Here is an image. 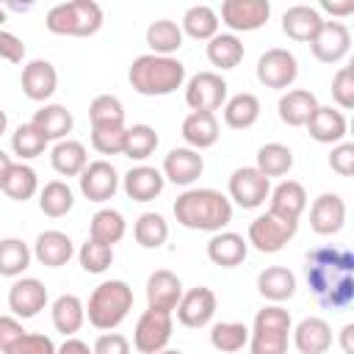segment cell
I'll use <instances>...</instances> for the list:
<instances>
[{
  "label": "cell",
  "mask_w": 354,
  "mask_h": 354,
  "mask_svg": "<svg viewBox=\"0 0 354 354\" xmlns=\"http://www.w3.org/2000/svg\"><path fill=\"white\" fill-rule=\"evenodd\" d=\"M310 293L324 310H346L354 301V254L340 246H315L304 254Z\"/></svg>",
  "instance_id": "cell-1"
},
{
  "label": "cell",
  "mask_w": 354,
  "mask_h": 354,
  "mask_svg": "<svg viewBox=\"0 0 354 354\" xmlns=\"http://www.w3.org/2000/svg\"><path fill=\"white\" fill-rule=\"evenodd\" d=\"M174 218L185 230L221 232L232 221V202L216 188H188L174 199Z\"/></svg>",
  "instance_id": "cell-2"
},
{
  "label": "cell",
  "mask_w": 354,
  "mask_h": 354,
  "mask_svg": "<svg viewBox=\"0 0 354 354\" xmlns=\"http://www.w3.org/2000/svg\"><path fill=\"white\" fill-rule=\"evenodd\" d=\"M127 80L144 97H166L185 83V64L171 55H138L130 64Z\"/></svg>",
  "instance_id": "cell-3"
},
{
  "label": "cell",
  "mask_w": 354,
  "mask_h": 354,
  "mask_svg": "<svg viewBox=\"0 0 354 354\" xmlns=\"http://www.w3.org/2000/svg\"><path fill=\"white\" fill-rule=\"evenodd\" d=\"M133 310V288L124 279L100 282L86 304V318L100 332H113Z\"/></svg>",
  "instance_id": "cell-4"
},
{
  "label": "cell",
  "mask_w": 354,
  "mask_h": 354,
  "mask_svg": "<svg viewBox=\"0 0 354 354\" xmlns=\"http://www.w3.org/2000/svg\"><path fill=\"white\" fill-rule=\"evenodd\" d=\"M290 329H293L290 313L279 304H266L263 310H257L254 324L249 329V351L252 354H288Z\"/></svg>",
  "instance_id": "cell-5"
},
{
  "label": "cell",
  "mask_w": 354,
  "mask_h": 354,
  "mask_svg": "<svg viewBox=\"0 0 354 354\" xmlns=\"http://www.w3.org/2000/svg\"><path fill=\"white\" fill-rule=\"evenodd\" d=\"M44 25L55 36H77V39L94 36L102 28V8L94 0L58 3L47 11Z\"/></svg>",
  "instance_id": "cell-6"
},
{
  "label": "cell",
  "mask_w": 354,
  "mask_h": 354,
  "mask_svg": "<svg viewBox=\"0 0 354 354\" xmlns=\"http://www.w3.org/2000/svg\"><path fill=\"white\" fill-rule=\"evenodd\" d=\"M296 230H299V221H285V218H279V216L266 210L263 216H257L249 224L246 243H252L263 254H274V252L285 249V243L296 235Z\"/></svg>",
  "instance_id": "cell-7"
},
{
  "label": "cell",
  "mask_w": 354,
  "mask_h": 354,
  "mask_svg": "<svg viewBox=\"0 0 354 354\" xmlns=\"http://www.w3.org/2000/svg\"><path fill=\"white\" fill-rule=\"evenodd\" d=\"M171 313H163V310H152L147 307L141 313V318L136 321V329H133V346L136 351L141 354H158L169 346L171 340Z\"/></svg>",
  "instance_id": "cell-8"
},
{
  "label": "cell",
  "mask_w": 354,
  "mask_h": 354,
  "mask_svg": "<svg viewBox=\"0 0 354 354\" xmlns=\"http://www.w3.org/2000/svg\"><path fill=\"white\" fill-rule=\"evenodd\" d=\"M227 188H230V196H227L230 202H235L243 210H254L268 199L271 180L263 177L254 166H241V169H235L230 174V185Z\"/></svg>",
  "instance_id": "cell-9"
},
{
  "label": "cell",
  "mask_w": 354,
  "mask_h": 354,
  "mask_svg": "<svg viewBox=\"0 0 354 354\" xmlns=\"http://www.w3.org/2000/svg\"><path fill=\"white\" fill-rule=\"evenodd\" d=\"M254 72L266 88H290L296 75H299V64H296V55L290 50L271 47L257 58Z\"/></svg>",
  "instance_id": "cell-10"
},
{
  "label": "cell",
  "mask_w": 354,
  "mask_h": 354,
  "mask_svg": "<svg viewBox=\"0 0 354 354\" xmlns=\"http://www.w3.org/2000/svg\"><path fill=\"white\" fill-rule=\"evenodd\" d=\"M271 17L268 0H224L221 3V22L232 33L260 30Z\"/></svg>",
  "instance_id": "cell-11"
},
{
  "label": "cell",
  "mask_w": 354,
  "mask_h": 354,
  "mask_svg": "<svg viewBox=\"0 0 354 354\" xmlns=\"http://www.w3.org/2000/svg\"><path fill=\"white\" fill-rule=\"evenodd\" d=\"M227 80L218 72H196L185 86V102L191 111L213 113L227 102Z\"/></svg>",
  "instance_id": "cell-12"
},
{
  "label": "cell",
  "mask_w": 354,
  "mask_h": 354,
  "mask_svg": "<svg viewBox=\"0 0 354 354\" xmlns=\"http://www.w3.org/2000/svg\"><path fill=\"white\" fill-rule=\"evenodd\" d=\"M174 310H177V321L183 326L202 329L216 315V293L210 288H205V285H196V288L183 293V299H180V304Z\"/></svg>",
  "instance_id": "cell-13"
},
{
  "label": "cell",
  "mask_w": 354,
  "mask_h": 354,
  "mask_svg": "<svg viewBox=\"0 0 354 354\" xmlns=\"http://www.w3.org/2000/svg\"><path fill=\"white\" fill-rule=\"evenodd\" d=\"M348 47H351V30L343 22H335V19H324L321 30L310 41V50H313V55L321 64H337V61H343L346 53H348Z\"/></svg>",
  "instance_id": "cell-14"
},
{
  "label": "cell",
  "mask_w": 354,
  "mask_h": 354,
  "mask_svg": "<svg viewBox=\"0 0 354 354\" xmlns=\"http://www.w3.org/2000/svg\"><path fill=\"white\" fill-rule=\"evenodd\" d=\"M77 180H80V194L88 202H108L119 191V174L108 160H91Z\"/></svg>",
  "instance_id": "cell-15"
},
{
  "label": "cell",
  "mask_w": 354,
  "mask_h": 354,
  "mask_svg": "<svg viewBox=\"0 0 354 354\" xmlns=\"http://www.w3.org/2000/svg\"><path fill=\"white\" fill-rule=\"evenodd\" d=\"M47 304V288L36 277H22L8 288V307L14 318H33Z\"/></svg>",
  "instance_id": "cell-16"
},
{
  "label": "cell",
  "mask_w": 354,
  "mask_h": 354,
  "mask_svg": "<svg viewBox=\"0 0 354 354\" xmlns=\"http://www.w3.org/2000/svg\"><path fill=\"white\" fill-rule=\"evenodd\" d=\"M205 171V160L196 149L191 147H174L166 158H163V180H171L174 185H191L202 177Z\"/></svg>",
  "instance_id": "cell-17"
},
{
  "label": "cell",
  "mask_w": 354,
  "mask_h": 354,
  "mask_svg": "<svg viewBox=\"0 0 354 354\" xmlns=\"http://www.w3.org/2000/svg\"><path fill=\"white\" fill-rule=\"evenodd\" d=\"M183 299V282L174 271L169 268H158L149 274L147 279V304L152 310H163V313H171Z\"/></svg>",
  "instance_id": "cell-18"
},
{
  "label": "cell",
  "mask_w": 354,
  "mask_h": 354,
  "mask_svg": "<svg viewBox=\"0 0 354 354\" xmlns=\"http://www.w3.org/2000/svg\"><path fill=\"white\" fill-rule=\"evenodd\" d=\"M55 88H58V72L50 61L36 58V61L22 66V91L28 100L44 102L55 94Z\"/></svg>",
  "instance_id": "cell-19"
},
{
  "label": "cell",
  "mask_w": 354,
  "mask_h": 354,
  "mask_svg": "<svg viewBox=\"0 0 354 354\" xmlns=\"http://www.w3.org/2000/svg\"><path fill=\"white\" fill-rule=\"evenodd\" d=\"M304 207H307V191L296 180H282L268 194V213H274L285 221H299Z\"/></svg>",
  "instance_id": "cell-20"
},
{
  "label": "cell",
  "mask_w": 354,
  "mask_h": 354,
  "mask_svg": "<svg viewBox=\"0 0 354 354\" xmlns=\"http://www.w3.org/2000/svg\"><path fill=\"white\" fill-rule=\"evenodd\" d=\"M346 224V202L340 194H321L310 207V227L318 235H337Z\"/></svg>",
  "instance_id": "cell-21"
},
{
  "label": "cell",
  "mask_w": 354,
  "mask_h": 354,
  "mask_svg": "<svg viewBox=\"0 0 354 354\" xmlns=\"http://www.w3.org/2000/svg\"><path fill=\"white\" fill-rule=\"evenodd\" d=\"M72 254H75L72 238L66 232H61V230H44V232H39V238L33 243V257L47 268L66 266Z\"/></svg>",
  "instance_id": "cell-22"
},
{
  "label": "cell",
  "mask_w": 354,
  "mask_h": 354,
  "mask_svg": "<svg viewBox=\"0 0 354 354\" xmlns=\"http://www.w3.org/2000/svg\"><path fill=\"white\" fill-rule=\"evenodd\" d=\"M246 252H249V243L243 241V235L230 232V230L213 232V238L207 241V260L213 266H221V268L241 266L246 260Z\"/></svg>",
  "instance_id": "cell-23"
},
{
  "label": "cell",
  "mask_w": 354,
  "mask_h": 354,
  "mask_svg": "<svg viewBox=\"0 0 354 354\" xmlns=\"http://www.w3.org/2000/svg\"><path fill=\"white\" fill-rule=\"evenodd\" d=\"M290 332H293V346L301 354H326L332 346V326L324 318L310 315V318L299 321Z\"/></svg>",
  "instance_id": "cell-24"
},
{
  "label": "cell",
  "mask_w": 354,
  "mask_h": 354,
  "mask_svg": "<svg viewBox=\"0 0 354 354\" xmlns=\"http://www.w3.org/2000/svg\"><path fill=\"white\" fill-rule=\"evenodd\" d=\"M185 144L191 149H207L218 141V119L216 113H207V111H191L185 119H183V127H180Z\"/></svg>",
  "instance_id": "cell-25"
},
{
  "label": "cell",
  "mask_w": 354,
  "mask_h": 354,
  "mask_svg": "<svg viewBox=\"0 0 354 354\" xmlns=\"http://www.w3.org/2000/svg\"><path fill=\"white\" fill-rule=\"evenodd\" d=\"M321 25H324V17L313 6H290L282 14V33L293 41H313Z\"/></svg>",
  "instance_id": "cell-26"
},
{
  "label": "cell",
  "mask_w": 354,
  "mask_h": 354,
  "mask_svg": "<svg viewBox=\"0 0 354 354\" xmlns=\"http://www.w3.org/2000/svg\"><path fill=\"white\" fill-rule=\"evenodd\" d=\"M304 127L310 130V138H315L318 144H340L348 130L343 111H335L329 105H318Z\"/></svg>",
  "instance_id": "cell-27"
},
{
  "label": "cell",
  "mask_w": 354,
  "mask_h": 354,
  "mask_svg": "<svg viewBox=\"0 0 354 354\" xmlns=\"http://www.w3.org/2000/svg\"><path fill=\"white\" fill-rule=\"evenodd\" d=\"M315 108H318V100L307 88H290V91H285L279 97V105H277L279 119L288 127H304L310 122V116L315 113Z\"/></svg>",
  "instance_id": "cell-28"
},
{
  "label": "cell",
  "mask_w": 354,
  "mask_h": 354,
  "mask_svg": "<svg viewBox=\"0 0 354 354\" xmlns=\"http://www.w3.org/2000/svg\"><path fill=\"white\" fill-rule=\"evenodd\" d=\"M166 180L163 174L155 169V166H133L127 174H124V194L133 199V202H152L155 196H160Z\"/></svg>",
  "instance_id": "cell-29"
},
{
  "label": "cell",
  "mask_w": 354,
  "mask_h": 354,
  "mask_svg": "<svg viewBox=\"0 0 354 354\" xmlns=\"http://www.w3.org/2000/svg\"><path fill=\"white\" fill-rule=\"evenodd\" d=\"M257 293L274 304L288 301L296 293V274L285 266H268L257 274Z\"/></svg>",
  "instance_id": "cell-30"
},
{
  "label": "cell",
  "mask_w": 354,
  "mask_h": 354,
  "mask_svg": "<svg viewBox=\"0 0 354 354\" xmlns=\"http://www.w3.org/2000/svg\"><path fill=\"white\" fill-rule=\"evenodd\" d=\"M30 124H33V127L47 138V141H64V138L72 133L75 119H72V113H69L64 105L53 102V105L39 108V111L33 113Z\"/></svg>",
  "instance_id": "cell-31"
},
{
  "label": "cell",
  "mask_w": 354,
  "mask_h": 354,
  "mask_svg": "<svg viewBox=\"0 0 354 354\" xmlns=\"http://www.w3.org/2000/svg\"><path fill=\"white\" fill-rule=\"evenodd\" d=\"M50 163H53V169H55L58 174H64V177H80V171L88 166V152H86V147H83L80 141L64 138V141H58V144L53 147Z\"/></svg>",
  "instance_id": "cell-32"
},
{
  "label": "cell",
  "mask_w": 354,
  "mask_h": 354,
  "mask_svg": "<svg viewBox=\"0 0 354 354\" xmlns=\"http://www.w3.org/2000/svg\"><path fill=\"white\" fill-rule=\"evenodd\" d=\"M127 232V221L119 210L113 207H102L91 216V224H88V238L97 241V243H105V246H113L124 238Z\"/></svg>",
  "instance_id": "cell-33"
},
{
  "label": "cell",
  "mask_w": 354,
  "mask_h": 354,
  "mask_svg": "<svg viewBox=\"0 0 354 354\" xmlns=\"http://www.w3.org/2000/svg\"><path fill=\"white\" fill-rule=\"evenodd\" d=\"M83 321H86V307L75 293H61L53 301V326L61 335L72 337L75 332H80Z\"/></svg>",
  "instance_id": "cell-34"
},
{
  "label": "cell",
  "mask_w": 354,
  "mask_h": 354,
  "mask_svg": "<svg viewBox=\"0 0 354 354\" xmlns=\"http://www.w3.org/2000/svg\"><path fill=\"white\" fill-rule=\"evenodd\" d=\"M180 30L188 33L191 39L196 41H210L216 33H218V14L199 3V6H191L185 14H183V22H180Z\"/></svg>",
  "instance_id": "cell-35"
},
{
  "label": "cell",
  "mask_w": 354,
  "mask_h": 354,
  "mask_svg": "<svg viewBox=\"0 0 354 354\" xmlns=\"http://www.w3.org/2000/svg\"><path fill=\"white\" fill-rule=\"evenodd\" d=\"M260 119V100L249 91H241L224 102V122L232 130H246Z\"/></svg>",
  "instance_id": "cell-36"
},
{
  "label": "cell",
  "mask_w": 354,
  "mask_h": 354,
  "mask_svg": "<svg viewBox=\"0 0 354 354\" xmlns=\"http://www.w3.org/2000/svg\"><path fill=\"white\" fill-rule=\"evenodd\" d=\"M147 47L152 55H171L183 47V30L171 19H155L147 28Z\"/></svg>",
  "instance_id": "cell-37"
},
{
  "label": "cell",
  "mask_w": 354,
  "mask_h": 354,
  "mask_svg": "<svg viewBox=\"0 0 354 354\" xmlns=\"http://www.w3.org/2000/svg\"><path fill=\"white\" fill-rule=\"evenodd\" d=\"M207 61L218 69H235L243 61V41L235 33H216L207 41Z\"/></svg>",
  "instance_id": "cell-38"
},
{
  "label": "cell",
  "mask_w": 354,
  "mask_h": 354,
  "mask_svg": "<svg viewBox=\"0 0 354 354\" xmlns=\"http://www.w3.org/2000/svg\"><path fill=\"white\" fill-rule=\"evenodd\" d=\"M0 191L8 196V199H14V202H28L36 191H39V177H36V171L28 166V163H14L11 169H8V174H6V180H3V185H0Z\"/></svg>",
  "instance_id": "cell-39"
},
{
  "label": "cell",
  "mask_w": 354,
  "mask_h": 354,
  "mask_svg": "<svg viewBox=\"0 0 354 354\" xmlns=\"http://www.w3.org/2000/svg\"><path fill=\"white\" fill-rule=\"evenodd\" d=\"M263 177H285L290 169H293V152H290V147H285V144H277V141H271V144H263L260 149H257V166H254Z\"/></svg>",
  "instance_id": "cell-40"
},
{
  "label": "cell",
  "mask_w": 354,
  "mask_h": 354,
  "mask_svg": "<svg viewBox=\"0 0 354 354\" xmlns=\"http://www.w3.org/2000/svg\"><path fill=\"white\" fill-rule=\"evenodd\" d=\"M72 205H75V194H72V188H69L64 180H50V183H44V188L39 191V207H41V213L50 216V218L66 216V213L72 210Z\"/></svg>",
  "instance_id": "cell-41"
},
{
  "label": "cell",
  "mask_w": 354,
  "mask_h": 354,
  "mask_svg": "<svg viewBox=\"0 0 354 354\" xmlns=\"http://www.w3.org/2000/svg\"><path fill=\"white\" fill-rule=\"evenodd\" d=\"M246 343H249V326L241 321H218L210 326V346L216 351L232 354L241 351Z\"/></svg>",
  "instance_id": "cell-42"
},
{
  "label": "cell",
  "mask_w": 354,
  "mask_h": 354,
  "mask_svg": "<svg viewBox=\"0 0 354 354\" xmlns=\"http://www.w3.org/2000/svg\"><path fill=\"white\" fill-rule=\"evenodd\" d=\"M133 238L144 249H158L169 238V224L160 213H141L133 224Z\"/></svg>",
  "instance_id": "cell-43"
},
{
  "label": "cell",
  "mask_w": 354,
  "mask_h": 354,
  "mask_svg": "<svg viewBox=\"0 0 354 354\" xmlns=\"http://www.w3.org/2000/svg\"><path fill=\"white\" fill-rule=\"evenodd\" d=\"M33 252L19 238H0V277H22Z\"/></svg>",
  "instance_id": "cell-44"
},
{
  "label": "cell",
  "mask_w": 354,
  "mask_h": 354,
  "mask_svg": "<svg viewBox=\"0 0 354 354\" xmlns=\"http://www.w3.org/2000/svg\"><path fill=\"white\" fill-rule=\"evenodd\" d=\"M91 127H122L124 124V105L113 94H100L88 105Z\"/></svg>",
  "instance_id": "cell-45"
},
{
  "label": "cell",
  "mask_w": 354,
  "mask_h": 354,
  "mask_svg": "<svg viewBox=\"0 0 354 354\" xmlns=\"http://www.w3.org/2000/svg\"><path fill=\"white\" fill-rule=\"evenodd\" d=\"M158 141L160 138H158L155 127H149V124H133L124 133V149H122V155L130 158V160H147L158 149Z\"/></svg>",
  "instance_id": "cell-46"
},
{
  "label": "cell",
  "mask_w": 354,
  "mask_h": 354,
  "mask_svg": "<svg viewBox=\"0 0 354 354\" xmlns=\"http://www.w3.org/2000/svg\"><path fill=\"white\" fill-rule=\"evenodd\" d=\"M11 149L14 155H19L22 160H30V158H39L44 149H47V138L28 122V124H19L11 136Z\"/></svg>",
  "instance_id": "cell-47"
},
{
  "label": "cell",
  "mask_w": 354,
  "mask_h": 354,
  "mask_svg": "<svg viewBox=\"0 0 354 354\" xmlns=\"http://www.w3.org/2000/svg\"><path fill=\"white\" fill-rule=\"evenodd\" d=\"M77 260L83 266V271L88 274H102L108 271V266L113 263V246H105V243H97V241H86L77 252Z\"/></svg>",
  "instance_id": "cell-48"
},
{
  "label": "cell",
  "mask_w": 354,
  "mask_h": 354,
  "mask_svg": "<svg viewBox=\"0 0 354 354\" xmlns=\"http://www.w3.org/2000/svg\"><path fill=\"white\" fill-rule=\"evenodd\" d=\"M127 127H91V147L100 155H122Z\"/></svg>",
  "instance_id": "cell-49"
},
{
  "label": "cell",
  "mask_w": 354,
  "mask_h": 354,
  "mask_svg": "<svg viewBox=\"0 0 354 354\" xmlns=\"http://www.w3.org/2000/svg\"><path fill=\"white\" fill-rule=\"evenodd\" d=\"M332 100L343 111L354 108V69L351 66H340L335 72V77H332Z\"/></svg>",
  "instance_id": "cell-50"
},
{
  "label": "cell",
  "mask_w": 354,
  "mask_h": 354,
  "mask_svg": "<svg viewBox=\"0 0 354 354\" xmlns=\"http://www.w3.org/2000/svg\"><path fill=\"white\" fill-rule=\"evenodd\" d=\"M6 354H55V343L41 332H25Z\"/></svg>",
  "instance_id": "cell-51"
},
{
  "label": "cell",
  "mask_w": 354,
  "mask_h": 354,
  "mask_svg": "<svg viewBox=\"0 0 354 354\" xmlns=\"http://www.w3.org/2000/svg\"><path fill=\"white\" fill-rule=\"evenodd\" d=\"M329 166L340 177H351L354 174V144H348V141L335 144L332 147V155H329Z\"/></svg>",
  "instance_id": "cell-52"
},
{
  "label": "cell",
  "mask_w": 354,
  "mask_h": 354,
  "mask_svg": "<svg viewBox=\"0 0 354 354\" xmlns=\"http://www.w3.org/2000/svg\"><path fill=\"white\" fill-rule=\"evenodd\" d=\"M91 351L94 354H130V340L119 332H105V335L97 337Z\"/></svg>",
  "instance_id": "cell-53"
},
{
  "label": "cell",
  "mask_w": 354,
  "mask_h": 354,
  "mask_svg": "<svg viewBox=\"0 0 354 354\" xmlns=\"http://www.w3.org/2000/svg\"><path fill=\"white\" fill-rule=\"evenodd\" d=\"M0 58L3 61H11V64H22V58H25L22 39L14 36L11 30H3V28H0Z\"/></svg>",
  "instance_id": "cell-54"
},
{
  "label": "cell",
  "mask_w": 354,
  "mask_h": 354,
  "mask_svg": "<svg viewBox=\"0 0 354 354\" xmlns=\"http://www.w3.org/2000/svg\"><path fill=\"white\" fill-rule=\"evenodd\" d=\"M22 335H25V329H22L19 318H14V315H0V354H6Z\"/></svg>",
  "instance_id": "cell-55"
},
{
  "label": "cell",
  "mask_w": 354,
  "mask_h": 354,
  "mask_svg": "<svg viewBox=\"0 0 354 354\" xmlns=\"http://www.w3.org/2000/svg\"><path fill=\"white\" fill-rule=\"evenodd\" d=\"M321 11L332 14V17H348L354 11V0H343V3H335V0H321Z\"/></svg>",
  "instance_id": "cell-56"
},
{
  "label": "cell",
  "mask_w": 354,
  "mask_h": 354,
  "mask_svg": "<svg viewBox=\"0 0 354 354\" xmlns=\"http://www.w3.org/2000/svg\"><path fill=\"white\" fill-rule=\"evenodd\" d=\"M55 354H94V351H91L88 343H83L80 337H66V340L55 348Z\"/></svg>",
  "instance_id": "cell-57"
},
{
  "label": "cell",
  "mask_w": 354,
  "mask_h": 354,
  "mask_svg": "<svg viewBox=\"0 0 354 354\" xmlns=\"http://www.w3.org/2000/svg\"><path fill=\"white\" fill-rule=\"evenodd\" d=\"M351 337H354V324H346V326L340 329V348H343V354H354Z\"/></svg>",
  "instance_id": "cell-58"
},
{
  "label": "cell",
  "mask_w": 354,
  "mask_h": 354,
  "mask_svg": "<svg viewBox=\"0 0 354 354\" xmlns=\"http://www.w3.org/2000/svg\"><path fill=\"white\" fill-rule=\"evenodd\" d=\"M14 166V160L0 149V185H3V180H6V174H8V169Z\"/></svg>",
  "instance_id": "cell-59"
},
{
  "label": "cell",
  "mask_w": 354,
  "mask_h": 354,
  "mask_svg": "<svg viewBox=\"0 0 354 354\" xmlns=\"http://www.w3.org/2000/svg\"><path fill=\"white\" fill-rule=\"evenodd\" d=\"M6 127H8V116H6V111L0 108V136L6 133Z\"/></svg>",
  "instance_id": "cell-60"
},
{
  "label": "cell",
  "mask_w": 354,
  "mask_h": 354,
  "mask_svg": "<svg viewBox=\"0 0 354 354\" xmlns=\"http://www.w3.org/2000/svg\"><path fill=\"white\" fill-rule=\"evenodd\" d=\"M158 354H183L180 348H163V351H158Z\"/></svg>",
  "instance_id": "cell-61"
},
{
  "label": "cell",
  "mask_w": 354,
  "mask_h": 354,
  "mask_svg": "<svg viewBox=\"0 0 354 354\" xmlns=\"http://www.w3.org/2000/svg\"><path fill=\"white\" fill-rule=\"evenodd\" d=\"M3 22H6V11L0 8V25H3Z\"/></svg>",
  "instance_id": "cell-62"
}]
</instances>
